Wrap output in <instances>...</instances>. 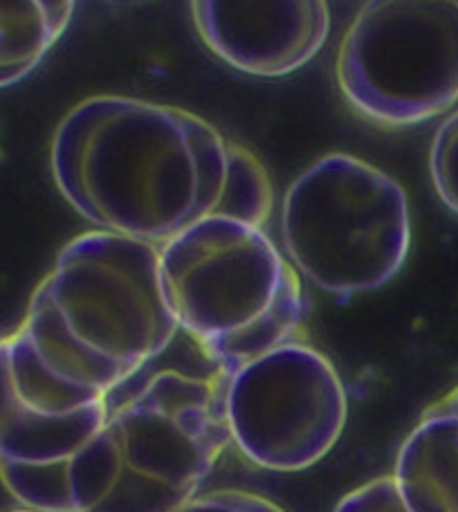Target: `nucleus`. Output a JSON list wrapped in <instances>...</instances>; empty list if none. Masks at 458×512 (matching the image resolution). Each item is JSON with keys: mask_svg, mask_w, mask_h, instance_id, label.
I'll return each instance as SVG.
<instances>
[{"mask_svg": "<svg viewBox=\"0 0 458 512\" xmlns=\"http://www.w3.org/2000/svg\"><path fill=\"white\" fill-rule=\"evenodd\" d=\"M225 418L247 461L270 472H301L342 438L348 398L324 353L288 342L227 376Z\"/></svg>", "mask_w": 458, "mask_h": 512, "instance_id": "423d86ee", "label": "nucleus"}, {"mask_svg": "<svg viewBox=\"0 0 458 512\" xmlns=\"http://www.w3.org/2000/svg\"><path fill=\"white\" fill-rule=\"evenodd\" d=\"M160 281L180 331L221 373L292 342L304 322L299 272L263 227L209 216L160 245Z\"/></svg>", "mask_w": 458, "mask_h": 512, "instance_id": "7ed1b4c3", "label": "nucleus"}, {"mask_svg": "<svg viewBox=\"0 0 458 512\" xmlns=\"http://www.w3.org/2000/svg\"><path fill=\"white\" fill-rule=\"evenodd\" d=\"M176 512H286L274 501L245 490H218L198 495Z\"/></svg>", "mask_w": 458, "mask_h": 512, "instance_id": "f8f14e48", "label": "nucleus"}, {"mask_svg": "<svg viewBox=\"0 0 458 512\" xmlns=\"http://www.w3.org/2000/svg\"><path fill=\"white\" fill-rule=\"evenodd\" d=\"M346 104L378 126L425 124L458 104V0H369L337 52Z\"/></svg>", "mask_w": 458, "mask_h": 512, "instance_id": "39448f33", "label": "nucleus"}, {"mask_svg": "<svg viewBox=\"0 0 458 512\" xmlns=\"http://www.w3.org/2000/svg\"><path fill=\"white\" fill-rule=\"evenodd\" d=\"M335 512H411L402 499L396 481L389 477L373 479L340 499Z\"/></svg>", "mask_w": 458, "mask_h": 512, "instance_id": "9b49d317", "label": "nucleus"}, {"mask_svg": "<svg viewBox=\"0 0 458 512\" xmlns=\"http://www.w3.org/2000/svg\"><path fill=\"white\" fill-rule=\"evenodd\" d=\"M50 164L88 223L155 248L209 216L263 227L274 205L250 151L203 117L144 99H84L54 131Z\"/></svg>", "mask_w": 458, "mask_h": 512, "instance_id": "f257e3e1", "label": "nucleus"}, {"mask_svg": "<svg viewBox=\"0 0 458 512\" xmlns=\"http://www.w3.org/2000/svg\"><path fill=\"white\" fill-rule=\"evenodd\" d=\"M429 173L438 198L458 214V111L438 126L429 151Z\"/></svg>", "mask_w": 458, "mask_h": 512, "instance_id": "9d476101", "label": "nucleus"}, {"mask_svg": "<svg viewBox=\"0 0 458 512\" xmlns=\"http://www.w3.org/2000/svg\"><path fill=\"white\" fill-rule=\"evenodd\" d=\"M227 376L158 373L108 414L66 470V512H176L232 443Z\"/></svg>", "mask_w": 458, "mask_h": 512, "instance_id": "f03ea898", "label": "nucleus"}, {"mask_svg": "<svg viewBox=\"0 0 458 512\" xmlns=\"http://www.w3.org/2000/svg\"><path fill=\"white\" fill-rule=\"evenodd\" d=\"M200 39L218 59L252 77H286L324 48L326 0H191Z\"/></svg>", "mask_w": 458, "mask_h": 512, "instance_id": "0eeeda50", "label": "nucleus"}, {"mask_svg": "<svg viewBox=\"0 0 458 512\" xmlns=\"http://www.w3.org/2000/svg\"><path fill=\"white\" fill-rule=\"evenodd\" d=\"M391 477L411 512H458V387L423 411Z\"/></svg>", "mask_w": 458, "mask_h": 512, "instance_id": "6e6552de", "label": "nucleus"}, {"mask_svg": "<svg viewBox=\"0 0 458 512\" xmlns=\"http://www.w3.org/2000/svg\"><path fill=\"white\" fill-rule=\"evenodd\" d=\"M77 0H0V88L41 66L68 30Z\"/></svg>", "mask_w": 458, "mask_h": 512, "instance_id": "1a4fd4ad", "label": "nucleus"}, {"mask_svg": "<svg viewBox=\"0 0 458 512\" xmlns=\"http://www.w3.org/2000/svg\"><path fill=\"white\" fill-rule=\"evenodd\" d=\"M16 512H34V510H27V508H23V510H16Z\"/></svg>", "mask_w": 458, "mask_h": 512, "instance_id": "ddd939ff", "label": "nucleus"}, {"mask_svg": "<svg viewBox=\"0 0 458 512\" xmlns=\"http://www.w3.org/2000/svg\"><path fill=\"white\" fill-rule=\"evenodd\" d=\"M281 236L292 268L319 290H380L411 248L409 198L398 180L346 153L324 155L286 191Z\"/></svg>", "mask_w": 458, "mask_h": 512, "instance_id": "20e7f679", "label": "nucleus"}]
</instances>
